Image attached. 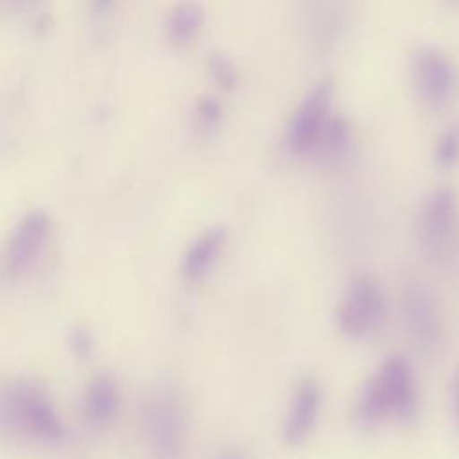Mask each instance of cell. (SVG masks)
Here are the masks:
<instances>
[{
  "label": "cell",
  "mask_w": 459,
  "mask_h": 459,
  "mask_svg": "<svg viewBox=\"0 0 459 459\" xmlns=\"http://www.w3.org/2000/svg\"><path fill=\"white\" fill-rule=\"evenodd\" d=\"M204 11L195 0H181L167 18V36L176 47H186L201 32Z\"/></svg>",
  "instance_id": "cell-13"
},
{
  "label": "cell",
  "mask_w": 459,
  "mask_h": 459,
  "mask_svg": "<svg viewBox=\"0 0 459 459\" xmlns=\"http://www.w3.org/2000/svg\"><path fill=\"white\" fill-rule=\"evenodd\" d=\"M350 142H351V133L346 120L342 117H328L312 151L321 160L328 163H335L348 154Z\"/></svg>",
  "instance_id": "cell-14"
},
{
  "label": "cell",
  "mask_w": 459,
  "mask_h": 459,
  "mask_svg": "<svg viewBox=\"0 0 459 459\" xmlns=\"http://www.w3.org/2000/svg\"><path fill=\"white\" fill-rule=\"evenodd\" d=\"M434 160L441 169H452L459 163V122L439 136L434 147Z\"/></svg>",
  "instance_id": "cell-15"
},
{
  "label": "cell",
  "mask_w": 459,
  "mask_h": 459,
  "mask_svg": "<svg viewBox=\"0 0 459 459\" xmlns=\"http://www.w3.org/2000/svg\"><path fill=\"white\" fill-rule=\"evenodd\" d=\"M145 432L154 459H179L185 439V425L179 405L167 393L154 394L147 400Z\"/></svg>",
  "instance_id": "cell-4"
},
{
  "label": "cell",
  "mask_w": 459,
  "mask_h": 459,
  "mask_svg": "<svg viewBox=\"0 0 459 459\" xmlns=\"http://www.w3.org/2000/svg\"><path fill=\"white\" fill-rule=\"evenodd\" d=\"M38 0H0V7L11 13H22L30 9Z\"/></svg>",
  "instance_id": "cell-19"
},
{
  "label": "cell",
  "mask_w": 459,
  "mask_h": 459,
  "mask_svg": "<svg viewBox=\"0 0 459 459\" xmlns=\"http://www.w3.org/2000/svg\"><path fill=\"white\" fill-rule=\"evenodd\" d=\"M195 117H197V124L204 131H210L219 126V122L222 118V108L217 99L204 95L195 104Z\"/></svg>",
  "instance_id": "cell-17"
},
{
  "label": "cell",
  "mask_w": 459,
  "mask_h": 459,
  "mask_svg": "<svg viewBox=\"0 0 459 459\" xmlns=\"http://www.w3.org/2000/svg\"><path fill=\"white\" fill-rule=\"evenodd\" d=\"M414 82L420 97L432 108L450 102L457 77L452 63L434 48H420L412 61Z\"/></svg>",
  "instance_id": "cell-7"
},
{
  "label": "cell",
  "mask_w": 459,
  "mask_h": 459,
  "mask_svg": "<svg viewBox=\"0 0 459 459\" xmlns=\"http://www.w3.org/2000/svg\"><path fill=\"white\" fill-rule=\"evenodd\" d=\"M13 407L18 420L36 436L52 441L63 436V423L54 405L41 391L27 385L16 389Z\"/></svg>",
  "instance_id": "cell-10"
},
{
  "label": "cell",
  "mask_w": 459,
  "mask_h": 459,
  "mask_svg": "<svg viewBox=\"0 0 459 459\" xmlns=\"http://www.w3.org/2000/svg\"><path fill=\"white\" fill-rule=\"evenodd\" d=\"M208 70L213 77V81L224 88V90H233L237 84V70L233 66V63L219 52L210 54L208 57Z\"/></svg>",
  "instance_id": "cell-16"
},
{
  "label": "cell",
  "mask_w": 459,
  "mask_h": 459,
  "mask_svg": "<svg viewBox=\"0 0 459 459\" xmlns=\"http://www.w3.org/2000/svg\"><path fill=\"white\" fill-rule=\"evenodd\" d=\"M111 2H113V0H93L95 7H97L99 11H106V9L111 5Z\"/></svg>",
  "instance_id": "cell-22"
},
{
  "label": "cell",
  "mask_w": 459,
  "mask_h": 459,
  "mask_svg": "<svg viewBox=\"0 0 459 459\" xmlns=\"http://www.w3.org/2000/svg\"><path fill=\"white\" fill-rule=\"evenodd\" d=\"M402 314L412 341L421 351L434 353L443 344V319L432 292L420 283H411L402 294Z\"/></svg>",
  "instance_id": "cell-5"
},
{
  "label": "cell",
  "mask_w": 459,
  "mask_h": 459,
  "mask_svg": "<svg viewBox=\"0 0 459 459\" xmlns=\"http://www.w3.org/2000/svg\"><path fill=\"white\" fill-rule=\"evenodd\" d=\"M333 86L328 81L316 84L301 100L287 127V145L294 154L310 152L330 117Z\"/></svg>",
  "instance_id": "cell-6"
},
{
  "label": "cell",
  "mask_w": 459,
  "mask_h": 459,
  "mask_svg": "<svg viewBox=\"0 0 459 459\" xmlns=\"http://www.w3.org/2000/svg\"><path fill=\"white\" fill-rule=\"evenodd\" d=\"M357 421L366 427H377L387 418H396L403 425H412L420 418V391L411 364L393 355L364 384L357 407Z\"/></svg>",
  "instance_id": "cell-1"
},
{
  "label": "cell",
  "mask_w": 459,
  "mask_h": 459,
  "mask_svg": "<svg viewBox=\"0 0 459 459\" xmlns=\"http://www.w3.org/2000/svg\"><path fill=\"white\" fill-rule=\"evenodd\" d=\"M228 240V233L224 228L215 226L206 231H203L186 249L181 264L183 276L188 281H199L203 280L215 262L219 260L224 246Z\"/></svg>",
  "instance_id": "cell-11"
},
{
  "label": "cell",
  "mask_w": 459,
  "mask_h": 459,
  "mask_svg": "<svg viewBox=\"0 0 459 459\" xmlns=\"http://www.w3.org/2000/svg\"><path fill=\"white\" fill-rule=\"evenodd\" d=\"M457 235V195L450 186L434 188L421 208L420 242L436 262L445 260Z\"/></svg>",
  "instance_id": "cell-3"
},
{
  "label": "cell",
  "mask_w": 459,
  "mask_h": 459,
  "mask_svg": "<svg viewBox=\"0 0 459 459\" xmlns=\"http://www.w3.org/2000/svg\"><path fill=\"white\" fill-rule=\"evenodd\" d=\"M84 412L95 429L111 425L118 412V387L113 377L102 373L90 382L84 396Z\"/></svg>",
  "instance_id": "cell-12"
},
{
  "label": "cell",
  "mask_w": 459,
  "mask_h": 459,
  "mask_svg": "<svg viewBox=\"0 0 459 459\" xmlns=\"http://www.w3.org/2000/svg\"><path fill=\"white\" fill-rule=\"evenodd\" d=\"M452 403H454V412H455V420L459 425V368L455 369V373L452 377Z\"/></svg>",
  "instance_id": "cell-20"
},
{
  "label": "cell",
  "mask_w": 459,
  "mask_h": 459,
  "mask_svg": "<svg viewBox=\"0 0 459 459\" xmlns=\"http://www.w3.org/2000/svg\"><path fill=\"white\" fill-rule=\"evenodd\" d=\"M321 400L323 391L317 378L303 377L296 384L283 421V439L290 446L303 445L314 432L321 412Z\"/></svg>",
  "instance_id": "cell-8"
},
{
  "label": "cell",
  "mask_w": 459,
  "mask_h": 459,
  "mask_svg": "<svg viewBox=\"0 0 459 459\" xmlns=\"http://www.w3.org/2000/svg\"><path fill=\"white\" fill-rule=\"evenodd\" d=\"M50 231L48 215L41 210H32L16 226L5 251V264L11 273H20L38 256Z\"/></svg>",
  "instance_id": "cell-9"
},
{
  "label": "cell",
  "mask_w": 459,
  "mask_h": 459,
  "mask_svg": "<svg viewBox=\"0 0 459 459\" xmlns=\"http://www.w3.org/2000/svg\"><path fill=\"white\" fill-rule=\"evenodd\" d=\"M70 344H72V350L79 357H88L91 353V350H93L91 332L86 326H75L72 330V335H70Z\"/></svg>",
  "instance_id": "cell-18"
},
{
  "label": "cell",
  "mask_w": 459,
  "mask_h": 459,
  "mask_svg": "<svg viewBox=\"0 0 459 459\" xmlns=\"http://www.w3.org/2000/svg\"><path fill=\"white\" fill-rule=\"evenodd\" d=\"M385 308V294L378 280L359 274L348 283L337 305L335 321L344 335L360 339L371 335L382 325Z\"/></svg>",
  "instance_id": "cell-2"
},
{
  "label": "cell",
  "mask_w": 459,
  "mask_h": 459,
  "mask_svg": "<svg viewBox=\"0 0 459 459\" xmlns=\"http://www.w3.org/2000/svg\"><path fill=\"white\" fill-rule=\"evenodd\" d=\"M215 459H246V457L237 450H226V452H221Z\"/></svg>",
  "instance_id": "cell-21"
}]
</instances>
